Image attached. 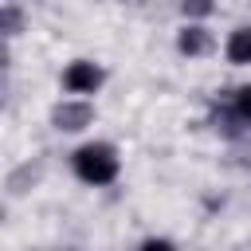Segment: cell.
<instances>
[{
  "label": "cell",
  "mask_w": 251,
  "mask_h": 251,
  "mask_svg": "<svg viewBox=\"0 0 251 251\" xmlns=\"http://www.w3.org/2000/svg\"><path fill=\"white\" fill-rule=\"evenodd\" d=\"M118 169H122V161H118L114 145H106V141L82 145V149L75 153V173H78V180H86V184H94V188L118 180Z\"/></svg>",
  "instance_id": "obj_1"
},
{
  "label": "cell",
  "mask_w": 251,
  "mask_h": 251,
  "mask_svg": "<svg viewBox=\"0 0 251 251\" xmlns=\"http://www.w3.org/2000/svg\"><path fill=\"white\" fill-rule=\"evenodd\" d=\"M63 86H67L71 94H94V90L102 86V71H98L94 63L78 59V63H71V67L63 71Z\"/></svg>",
  "instance_id": "obj_2"
},
{
  "label": "cell",
  "mask_w": 251,
  "mask_h": 251,
  "mask_svg": "<svg viewBox=\"0 0 251 251\" xmlns=\"http://www.w3.org/2000/svg\"><path fill=\"white\" fill-rule=\"evenodd\" d=\"M90 118H94L90 102H63V106H55V110H51L55 129H67V133H75V129L90 126Z\"/></svg>",
  "instance_id": "obj_3"
},
{
  "label": "cell",
  "mask_w": 251,
  "mask_h": 251,
  "mask_svg": "<svg viewBox=\"0 0 251 251\" xmlns=\"http://www.w3.org/2000/svg\"><path fill=\"white\" fill-rule=\"evenodd\" d=\"M224 55H227L235 67H251V27H235V31L227 35Z\"/></svg>",
  "instance_id": "obj_4"
},
{
  "label": "cell",
  "mask_w": 251,
  "mask_h": 251,
  "mask_svg": "<svg viewBox=\"0 0 251 251\" xmlns=\"http://www.w3.org/2000/svg\"><path fill=\"white\" fill-rule=\"evenodd\" d=\"M176 47H180V55H204V51L212 47V35H208L204 27H184V31L176 35Z\"/></svg>",
  "instance_id": "obj_5"
},
{
  "label": "cell",
  "mask_w": 251,
  "mask_h": 251,
  "mask_svg": "<svg viewBox=\"0 0 251 251\" xmlns=\"http://www.w3.org/2000/svg\"><path fill=\"white\" fill-rule=\"evenodd\" d=\"M180 12L184 16H208L212 12V0H180Z\"/></svg>",
  "instance_id": "obj_6"
},
{
  "label": "cell",
  "mask_w": 251,
  "mask_h": 251,
  "mask_svg": "<svg viewBox=\"0 0 251 251\" xmlns=\"http://www.w3.org/2000/svg\"><path fill=\"white\" fill-rule=\"evenodd\" d=\"M235 110H239V118H243V122H251V86H243V90H239Z\"/></svg>",
  "instance_id": "obj_7"
},
{
  "label": "cell",
  "mask_w": 251,
  "mask_h": 251,
  "mask_svg": "<svg viewBox=\"0 0 251 251\" xmlns=\"http://www.w3.org/2000/svg\"><path fill=\"white\" fill-rule=\"evenodd\" d=\"M141 251H176V247H173L169 239H145V243H141Z\"/></svg>",
  "instance_id": "obj_8"
},
{
  "label": "cell",
  "mask_w": 251,
  "mask_h": 251,
  "mask_svg": "<svg viewBox=\"0 0 251 251\" xmlns=\"http://www.w3.org/2000/svg\"><path fill=\"white\" fill-rule=\"evenodd\" d=\"M16 24H20L16 8H4V31H8V35H16Z\"/></svg>",
  "instance_id": "obj_9"
}]
</instances>
